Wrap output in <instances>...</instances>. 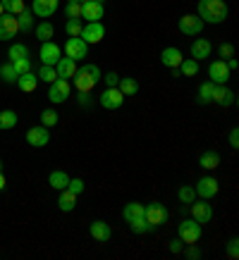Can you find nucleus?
I'll return each instance as SVG.
<instances>
[{
  "label": "nucleus",
  "instance_id": "nucleus-2",
  "mask_svg": "<svg viewBox=\"0 0 239 260\" xmlns=\"http://www.w3.org/2000/svg\"><path fill=\"white\" fill-rule=\"evenodd\" d=\"M101 70H98V64H84V67H79L77 70V74L72 77L74 79V88L77 91H81V93H88V91H94V86L101 81Z\"/></svg>",
  "mask_w": 239,
  "mask_h": 260
},
{
  "label": "nucleus",
  "instance_id": "nucleus-25",
  "mask_svg": "<svg viewBox=\"0 0 239 260\" xmlns=\"http://www.w3.org/2000/svg\"><path fill=\"white\" fill-rule=\"evenodd\" d=\"M57 208H60L63 213H72V210L77 208V196H74L72 191L63 189L60 191V196H57Z\"/></svg>",
  "mask_w": 239,
  "mask_h": 260
},
{
  "label": "nucleus",
  "instance_id": "nucleus-23",
  "mask_svg": "<svg viewBox=\"0 0 239 260\" xmlns=\"http://www.w3.org/2000/svg\"><path fill=\"white\" fill-rule=\"evenodd\" d=\"M17 86H19V91H24V93H34L36 86H39V77H36L34 72L19 74V77H17Z\"/></svg>",
  "mask_w": 239,
  "mask_h": 260
},
{
  "label": "nucleus",
  "instance_id": "nucleus-54",
  "mask_svg": "<svg viewBox=\"0 0 239 260\" xmlns=\"http://www.w3.org/2000/svg\"><path fill=\"white\" fill-rule=\"evenodd\" d=\"M72 3H79V5H84V3H86V0H72Z\"/></svg>",
  "mask_w": 239,
  "mask_h": 260
},
{
  "label": "nucleus",
  "instance_id": "nucleus-4",
  "mask_svg": "<svg viewBox=\"0 0 239 260\" xmlns=\"http://www.w3.org/2000/svg\"><path fill=\"white\" fill-rule=\"evenodd\" d=\"M143 217L151 222L153 227L158 229L163 227V224H167V220H170V213H167V208L160 201H153V203L143 205Z\"/></svg>",
  "mask_w": 239,
  "mask_h": 260
},
{
  "label": "nucleus",
  "instance_id": "nucleus-24",
  "mask_svg": "<svg viewBox=\"0 0 239 260\" xmlns=\"http://www.w3.org/2000/svg\"><path fill=\"white\" fill-rule=\"evenodd\" d=\"M48 184L55 191H63V189H67V184H70V174L63 172V170H53V172L48 174Z\"/></svg>",
  "mask_w": 239,
  "mask_h": 260
},
{
  "label": "nucleus",
  "instance_id": "nucleus-40",
  "mask_svg": "<svg viewBox=\"0 0 239 260\" xmlns=\"http://www.w3.org/2000/svg\"><path fill=\"white\" fill-rule=\"evenodd\" d=\"M65 15H67V19H81V5L79 3L67 0V5H65Z\"/></svg>",
  "mask_w": 239,
  "mask_h": 260
},
{
  "label": "nucleus",
  "instance_id": "nucleus-15",
  "mask_svg": "<svg viewBox=\"0 0 239 260\" xmlns=\"http://www.w3.org/2000/svg\"><path fill=\"white\" fill-rule=\"evenodd\" d=\"M48 141H50V132H48V126L39 124V126H32V129L26 132V143L34 146V148H43V146H48Z\"/></svg>",
  "mask_w": 239,
  "mask_h": 260
},
{
  "label": "nucleus",
  "instance_id": "nucleus-42",
  "mask_svg": "<svg viewBox=\"0 0 239 260\" xmlns=\"http://www.w3.org/2000/svg\"><path fill=\"white\" fill-rule=\"evenodd\" d=\"M57 119H60V117H57L55 110H43V112H41V124L48 126V129H50V126H55Z\"/></svg>",
  "mask_w": 239,
  "mask_h": 260
},
{
  "label": "nucleus",
  "instance_id": "nucleus-19",
  "mask_svg": "<svg viewBox=\"0 0 239 260\" xmlns=\"http://www.w3.org/2000/svg\"><path fill=\"white\" fill-rule=\"evenodd\" d=\"M88 232H91V239H96V241H101V244H105V241H110V237H112L110 224H108V222H103V220L91 222V227H88Z\"/></svg>",
  "mask_w": 239,
  "mask_h": 260
},
{
  "label": "nucleus",
  "instance_id": "nucleus-51",
  "mask_svg": "<svg viewBox=\"0 0 239 260\" xmlns=\"http://www.w3.org/2000/svg\"><path fill=\"white\" fill-rule=\"evenodd\" d=\"M184 253H187V258H189V260H199L201 258V251H199V248H187Z\"/></svg>",
  "mask_w": 239,
  "mask_h": 260
},
{
  "label": "nucleus",
  "instance_id": "nucleus-29",
  "mask_svg": "<svg viewBox=\"0 0 239 260\" xmlns=\"http://www.w3.org/2000/svg\"><path fill=\"white\" fill-rule=\"evenodd\" d=\"M19 117H17L15 110H3L0 112V132H10V129H15Z\"/></svg>",
  "mask_w": 239,
  "mask_h": 260
},
{
  "label": "nucleus",
  "instance_id": "nucleus-44",
  "mask_svg": "<svg viewBox=\"0 0 239 260\" xmlns=\"http://www.w3.org/2000/svg\"><path fill=\"white\" fill-rule=\"evenodd\" d=\"M67 191H72L74 196H79V193H84V179H70V184H67Z\"/></svg>",
  "mask_w": 239,
  "mask_h": 260
},
{
  "label": "nucleus",
  "instance_id": "nucleus-52",
  "mask_svg": "<svg viewBox=\"0 0 239 260\" xmlns=\"http://www.w3.org/2000/svg\"><path fill=\"white\" fill-rule=\"evenodd\" d=\"M225 64H227V70H230V72H237L239 70V62L234 60V57H227V60H225Z\"/></svg>",
  "mask_w": 239,
  "mask_h": 260
},
{
  "label": "nucleus",
  "instance_id": "nucleus-11",
  "mask_svg": "<svg viewBox=\"0 0 239 260\" xmlns=\"http://www.w3.org/2000/svg\"><path fill=\"white\" fill-rule=\"evenodd\" d=\"M98 103L103 105L105 110H120V108H122V103H125V95H122V91H120L117 86H110V88H105L103 93H101Z\"/></svg>",
  "mask_w": 239,
  "mask_h": 260
},
{
  "label": "nucleus",
  "instance_id": "nucleus-38",
  "mask_svg": "<svg viewBox=\"0 0 239 260\" xmlns=\"http://www.w3.org/2000/svg\"><path fill=\"white\" fill-rule=\"evenodd\" d=\"M0 79L5 81V84H17V72L12 67V62L0 64Z\"/></svg>",
  "mask_w": 239,
  "mask_h": 260
},
{
  "label": "nucleus",
  "instance_id": "nucleus-8",
  "mask_svg": "<svg viewBox=\"0 0 239 260\" xmlns=\"http://www.w3.org/2000/svg\"><path fill=\"white\" fill-rule=\"evenodd\" d=\"M39 57H41V64H50L55 67V62L63 57V48L53 43V41H43L41 43V50H39Z\"/></svg>",
  "mask_w": 239,
  "mask_h": 260
},
{
  "label": "nucleus",
  "instance_id": "nucleus-20",
  "mask_svg": "<svg viewBox=\"0 0 239 260\" xmlns=\"http://www.w3.org/2000/svg\"><path fill=\"white\" fill-rule=\"evenodd\" d=\"M182 60H184L182 50H180V48H175V46L165 48V50L160 53V62L165 64V67H170V70H177V67H180V62H182Z\"/></svg>",
  "mask_w": 239,
  "mask_h": 260
},
{
  "label": "nucleus",
  "instance_id": "nucleus-47",
  "mask_svg": "<svg viewBox=\"0 0 239 260\" xmlns=\"http://www.w3.org/2000/svg\"><path fill=\"white\" fill-rule=\"evenodd\" d=\"M218 53H220V57H234V46L232 43H220V48H218Z\"/></svg>",
  "mask_w": 239,
  "mask_h": 260
},
{
  "label": "nucleus",
  "instance_id": "nucleus-55",
  "mask_svg": "<svg viewBox=\"0 0 239 260\" xmlns=\"http://www.w3.org/2000/svg\"><path fill=\"white\" fill-rule=\"evenodd\" d=\"M3 15H5V10H3V5H0V17H3Z\"/></svg>",
  "mask_w": 239,
  "mask_h": 260
},
{
  "label": "nucleus",
  "instance_id": "nucleus-22",
  "mask_svg": "<svg viewBox=\"0 0 239 260\" xmlns=\"http://www.w3.org/2000/svg\"><path fill=\"white\" fill-rule=\"evenodd\" d=\"M234 101H237V95H234V91H232V88H227V84H223V86H215L213 103L223 105V108H230V105H234Z\"/></svg>",
  "mask_w": 239,
  "mask_h": 260
},
{
  "label": "nucleus",
  "instance_id": "nucleus-33",
  "mask_svg": "<svg viewBox=\"0 0 239 260\" xmlns=\"http://www.w3.org/2000/svg\"><path fill=\"white\" fill-rule=\"evenodd\" d=\"M0 5H3V10L8 12V15H22L24 10H26V5H24V0H0Z\"/></svg>",
  "mask_w": 239,
  "mask_h": 260
},
{
  "label": "nucleus",
  "instance_id": "nucleus-30",
  "mask_svg": "<svg viewBox=\"0 0 239 260\" xmlns=\"http://www.w3.org/2000/svg\"><path fill=\"white\" fill-rule=\"evenodd\" d=\"M129 227H132V232L134 234H148V232H156V227H153L151 222L146 220V217H134V220H129Z\"/></svg>",
  "mask_w": 239,
  "mask_h": 260
},
{
  "label": "nucleus",
  "instance_id": "nucleus-27",
  "mask_svg": "<svg viewBox=\"0 0 239 260\" xmlns=\"http://www.w3.org/2000/svg\"><path fill=\"white\" fill-rule=\"evenodd\" d=\"M199 165L203 167V170H215V167L220 165V153H218V150H206V153H201Z\"/></svg>",
  "mask_w": 239,
  "mask_h": 260
},
{
  "label": "nucleus",
  "instance_id": "nucleus-49",
  "mask_svg": "<svg viewBox=\"0 0 239 260\" xmlns=\"http://www.w3.org/2000/svg\"><path fill=\"white\" fill-rule=\"evenodd\" d=\"M230 148L232 150L239 148V129H237V126H234V129L230 132Z\"/></svg>",
  "mask_w": 239,
  "mask_h": 260
},
{
  "label": "nucleus",
  "instance_id": "nucleus-35",
  "mask_svg": "<svg viewBox=\"0 0 239 260\" xmlns=\"http://www.w3.org/2000/svg\"><path fill=\"white\" fill-rule=\"evenodd\" d=\"M17 22H19V31L29 34L34 29V12L32 10H24L22 15H17Z\"/></svg>",
  "mask_w": 239,
  "mask_h": 260
},
{
  "label": "nucleus",
  "instance_id": "nucleus-17",
  "mask_svg": "<svg viewBox=\"0 0 239 260\" xmlns=\"http://www.w3.org/2000/svg\"><path fill=\"white\" fill-rule=\"evenodd\" d=\"M211 53H213V46H211V41H208V39H196V41H191V46H189L191 60L201 62V60L211 57Z\"/></svg>",
  "mask_w": 239,
  "mask_h": 260
},
{
  "label": "nucleus",
  "instance_id": "nucleus-16",
  "mask_svg": "<svg viewBox=\"0 0 239 260\" xmlns=\"http://www.w3.org/2000/svg\"><path fill=\"white\" fill-rule=\"evenodd\" d=\"M17 34H19V22H17V17L5 12V15L0 17V41L15 39Z\"/></svg>",
  "mask_w": 239,
  "mask_h": 260
},
{
  "label": "nucleus",
  "instance_id": "nucleus-50",
  "mask_svg": "<svg viewBox=\"0 0 239 260\" xmlns=\"http://www.w3.org/2000/svg\"><path fill=\"white\" fill-rule=\"evenodd\" d=\"M77 98H79L81 108H91V98H88V93H81V91H79V95H77Z\"/></svg>",
  "mask_w": 239,
  "mask_h": 260
},
{
  "label": "nucleus",
  "instance_id": "nucleus-41",
  "mask_svg": "<svg viewBox=\"0 0 239 260\" xmlns=\"http://www.w3.org/2000/svg\"><path fill=\"white\" fill-rule=\"evenodd\" d=\"M81 29H84L81 19H67L65 22V31L70 34V36H81Z\"/></svg>",
  "mask_w": 239,
  "mask_h": 260
},
{
  "label": "nucleus",
  "instance_id": "nucleus-34",
  "mask_svg": "<svg viewBox=\"0 0 239 260\" xmlns=\"http://www.w3.org/2000/svg\"><path fill=\"white\" fill-rule=\"evenodd\" d=\"M143 215V205L136 203V201H132V203L125 205V210H122V217H125V222L134 220V217H141Z\"/></svg>",
  "mask_w": 239,
  "mask_h": 260
},
{
  "label": "nucleus",
  "instance_id": "nucleus-9",
  "mask_svg": "<svg viewBox=\"0 0 239 260\" xmlns=\"http://www.w3.org/2000/svg\"><path fill=\"white\" fill-rule=\"evenodd\" d=\"M230 74L232 72L227 70L225 60H213V62L208 64V81H213V84H218V86L227 84V81H230Z\"/></svg>",
  "mask_w": 239,
  "mask_h": 260
},
{
  "label": "nucleus",
  "instance_id": "nucleus-37",
  "mask_svg": "<svg viewBox=\"0 0 239 260\" xmlns=\"http://www.w3.org/2000/svg\"><path fill=\"white\" fill-rule=\"evenodd\" d=\"M8 55H10V62H15V60H22V57H29V48L24 46V43H15V46H10Z\"/></svg>",
  "mask_w": 239,
  "mask_h": 260
},
{
  "label": "nucleus",
  "instance_id": "nucleus-45",
  "mask_svg": "<svg viewBox=\"0 0 239 260\" xmlns=\"http://www.w3.org/2000/svg\"><path fill=\"white\" fill-rule=\"evenodd\" d=\"M227 258H232V260L239 258V239L237 237H232L230 244H227Z\"/></svg>",
  "mask_w": 239,
  "mask_h": 260
},
{
  "label": "nucleus",
  "instance_id": "nucleus-36",
  "mask_svg": "<svg viewBox=\"0 0 239 260\" xmlns=\"http://www.w3.org/2000/svg\"><path fill=\"white\" fill-rule=\"evenodd\" d=\"M36 77H39V81L53 84V81L57 79V72H55V67H50V64H41L39 72H36Z\"/></svg>",
  "mask_w": 239,
  "mask_h": 260
},
{
  "label": "nucleus",
  "instance_id": "nucleus-56",
  "mask_svg": "<svg viewBox=\"0 0 239 260\" xmlns=\"http://www.w3.org/2000/svg\"><path fill=\"white\" fill-rule=\"evenodd\" d=\"M0 172H3V162H0Z\"/></svg>",
  "mask_w": 239,
  "mask_h": 260
},
{
  "label": "nucleus",
  "instance_id": "nucleus-46",
  "mask_svg": "<svg viewBox=\"0 0 239 260\" xmlns=\"http://www.w3.org/2000/svg\"><path fill=\"white\" fill-rule=\"evenodd\" d=\"M101 81H105V88H110V86H117V81H120V74H117V72H108L105 77H101Z\"/></svg>",
  "mask_w": 239,
  "mask_h": 260
},
{
  "label": "nucleus",
  "instance_id": "nucleus-21",
  "mask_svg": "<svg viewBox=\"0 0 239 260\" xmlns=\"http://www.w3.org/2000/svg\"><path fill=\"white\" fill-rule=\"evenodd\" d=\"M77 70H79L77 62H74L72 57H67V55L60 57V60L55 62V72H57V77H60V79H72V77L77 74Z\"/></svg>",
  "mask_w": 239,
  "mask_h": 260
},
{
  "label": "nucleus",
  "instance_id": "nucleus-18",
  "mask_svg": "<svg viewBox=\"0 0 239 260\" xmlns=\"http://www.w3.org/2000/svg\"><path fill=\"white\" fill-rule=\"evenodd\" d=\"M57 8H60V0H34L32 3V12L36 17H41V19L53 17Z\"/></svg>",
  "mask_w": 239,
  "mask_h": 260
},
{
  "label": "nucleus",
  "instance_id": "nucleus-10",
  "mask_svg": "<svg viewBox=\"0 0 239 260\" xmlns=\"http://www.w3.org/2000/svg\"><path fill=\"white\" fill-rule=\"evenodd\" d=\"M81 39L86 41L88 46H96L105 39V26L103 22H86L84 29H81Z\"/></svg>",
  "mask_w": 239,
  "mask_h": 260
},
{
  "label": "nucleus",
  "instance_id": "nucleus-12",
  "mask_svg": "<svg viewBox=\"0 0 239 260\" xmlns=\"http://www.w3.org/2000/svg\"><path fill=\"white\" fill-rule=\"evenodd\" d=\"M177 26H180V31H182L184 36H199L206 24H203V19H201L199 15H184Z\"/></svg>",
  "mask_w": 239,
  "mask_h": 260
},
{
  "label": "nucleus",
  "instance_id": "nucleus-5",
  "mask_svg": "<svg viewBox=\"0 0 239 260\" xmlns=\"http://www.w3.org/2000/svg\"><path fill=\"white\" fill-rule=\"evenodd\" d=\"M70 93H72L70 79H60V77H57V79L50 84V88H48V101L53 103V105H60V103H65L70 98Z\"/></svg>",
  "mask_w": 239,
  "mask_h": 260
},
{
  "label": "nucleus",
  "instance_id": "nucleus-57",
  "mask_svg": "<svg viewBox=\"0 0 239 260\" xmlns=\"http://www.w3.org/2000/svg\"><path fill=\"white\" fill-rule=\"evenodd\" d=\"M98 3H105V0H98Z\"/></svg>",
  "mask_w": 239,
  "mask_h": 260
},
{
  "label": "nucleus",
  "instance_id": "nucleus-43",
  "mask_svg": "<svg viewBox=\"0 0 239 260\" xmlns=\"http://www.w3.org/2000/svg\"><path fill=\"white\" fill-rule=\"evenodd\" d=\"M12 67H15L17 77H19V74H26V72H32V60H29V57H22V60H15V62H12Z\"/></svg>",
  "mask_w": 239,
  "mask_h": 260
},
{
  "label": "nucleus",
  "instance_id": "nucleus-13",
  "mask_svg": "<svg viewBox=\"0 0 239 260\" xmlns=\"http://www.w3.org/2000/svg\"><path fill=\"white\" fill-rule=\"evenodd\" d=\"M189 208H191V210H189L191 217L199 222V224H208V222L213 220V208H211V203H208V201H203V198H201V201H194Z\"/></svg>",
  "mask_w": 239,
  "mask_h": 260
},
{
  "label": "nucleus",
  "instance_id": "nucleus-6",
  "mask_svg": "<svg viewBox=\"0 0 239 260\" xmlns=\"http://www.w3.org/2000/svg\"><path fill=\"white\" fill-rule=\"evenodd\" d=\"M65 55L72 57L74 62H79V60H84L88 55V43L81 36H70L67 43H65Z\"/></svg>",
  "mask_w": 239,
  "mask_h": 260
},
{
  "label": "nucleus",
  "instance_id": "nucleus-7",
  "mask_svg": "<svg viewBox=\"0 0 239 260\" xmlns=\"http://www.w3.org/2000/svg\"><path fill=\"white\" fill-rule=\"evenodd\" d=\"M194 191H196V198L211 201V198L218 196V191H220V186H218V179H215V177H201V179L196 181V186H194Z\"/></svg>",
  "mask_w": 239,
  "mask_h": 260
},
{
  "label": "nucleus",
  "instance_id": "nucleus-1",
  "mask_svg": "<svg viewBox=\"0 0 239 260\" xmlns=\"http://www.w3.org/2000/svg\"><path fill=\"white\" fill-rule=\"evenodd\" d=\"M196 15L203 19V24H223L230 15V8L225 0H199Z\"/></svg>",
  "mask_w": 239,
  "mask_h": 260
},
{
  "label": "nucleus",
  "instance_id": "nucleus-3",
  "mask_svg": "<svg viewBox=\"0 0 239 260\" xmlns=\"http://www.w3.org/2000/svg\"><path fill=\"white\" fill-rule=\"evenodd\" d=\"M201 227H203V224H199L194 217L182 220V222H180V227H177V237L184 241V246H194L201 237H203V229H201Z\"/></svg>",
  "mask_w": 239,
  "mask_h": 260
},
{
  "label": "nucleus",
  "instance_id": "nucleus-14",
  "mask_svg": "<svg viewBox=\"0 0 239 260\" xmlns=\"http://www.w3.org/2000/svg\"><path fill=\"white\" fill-rule=\"evenodd\" d=\"M103 15H105V5L98 3V0H86L81 5V19H86V22H101Z\"/></svg>",
  "mask_w": 239,
  "mask_h": 260
},
{
  "label": "nucleus",
  "instance_id": "nucleus-53",
  "mask_svg": "<svg viewBox=\"0 0 239 260\" xmlns=\"http://www.w3.org/2000/svg\"><path fill=\"white\" fill-rule=\"evenodd\" d=\"M5 184H8V179H5V174H3V172H0V191H3V189H5Z\"/></svg>",
  "mask_w": 239,
  "mask_h": 260
},
{
  "label": "nucleus",
  "instance_id": "nucleus-31",
  "mask_svg": "<svg viewBox=\"0 0 239 260\" xmlns=\"http://www.w3.org/2000/svg\"><path fill=\"white\" fill-rule=\"evenodd\" d=\"M215 86L213 81H203L199 86V103L201 105H208V103H213V93H215Z\"/></svg>",
  "mask_w": 239,
  "mask_h": 260
},
{
  "label": "nucleus",
  "instance_id": "nucleus-39",
  "mask_svg": "<svg viewBox=\"0 0 239 260\" xmlns=\"http://www.w3.org/2000/svg\"><path fill=\"white\" fill-rule=\"evenodd\" d=\"M177 198H180V203L191 205L196 201V191H194V186H182V189L177 191Z\"/></svg>",
  "mask_w": 239,
  "mask_h": 260
},
{
  "label": "nucleus",
  "instance_id": "nucleus-26",
  "mask_svg": "<svg viewBox=\"0 0 239 260\" xmlns=\"http://www.w3.org/2000/svg\"><path fill=\"white\" fill-rule=\"evenodd\" d=\"M34 34H36V39H39L41 43H43V41H50L53 36H55V26H53L50 22H46V19H43V22L36 24V29H34Z\"/></svg>",
  "mask_w": 239,
  "mask_h": 260
},
{
  "label": "nucleus",
  "instance_id": "nucleus-28",
  "mask_svg": "<svg viewBox=\"0 0 239 260\" xmlns=\"http://www.w3.org/2000/svg\"><path fill=\"white\" fill-rule=\"evenodd\" d=\"M117 88L122 91V95H136L139 93V81L132 79V77H120Z\"/></svg>",
  "mask_w": 239,
  "mask_h": 260
},
{
  "label": "nucleus",
  "instance_id": "nucleus-48",
  "mask_svg": "<svg viewBox=\"0 0 239 260\" xmlns=\"http://www.w3.org/2000/svg\"><path fill=\"white\" fill-rule=\"evenodd\" d=\"M167 248H170V253H182L184 251V241L177 237V239H172V241H170V246H167Z\"/></svg>",
  "mask_w": 239,
  "mask_h": 260
},
{
  "label": "nucleus",
  "instance_id": "nucleus-32",
  "mask_svg": "<svg viewBox=\"0 0 239 260\" xmlns=\"http://www.w3.org/2000/svg\"><path fill=\"white\" fill-rule=\"evenodd\" d=\"M177 72H180L182 77H196V74H199V62L191 60V57H184L182 62H180V67H177Z\"/></svg>",
  "mask_w": 239,
  "mask_h": 260
}]
</instances>
